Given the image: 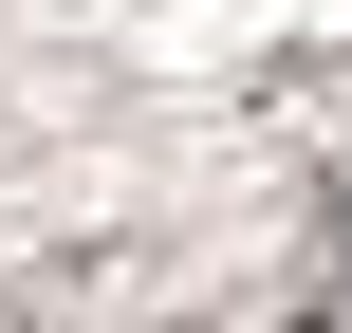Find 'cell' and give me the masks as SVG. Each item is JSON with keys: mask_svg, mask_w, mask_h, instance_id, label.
Here are the masks:
<instances>
[{"mask_svg": "<svg viewBox=\"0 0 352 333\" xmlns=\"http://www.w3.org/2000/svg\"><path fill=\"white\" fill-rule=\"evenodd\" d=\"M316 315H352V167L316 185Z\"/></svg>", "mask_w": 352, "mask_h": 333, "instance_id": "cell-1", "label": "cell"}]
</instances>
